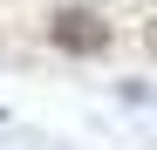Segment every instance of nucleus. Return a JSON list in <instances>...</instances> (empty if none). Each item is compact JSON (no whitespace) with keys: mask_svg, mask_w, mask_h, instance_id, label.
I'll return each instance as SVG.
<instances>
[{"mask_svg":"<svg viewBox=\"0 0 157 150\" xmlns=\"http://www.w3.org/2000/svg\"><path fill=\"white\" fill-rule=\"evenodd\" d=\"M48 41H55L62 55H102V48H109V21H102L96 7H55Z\"/></svg>","mask_w":157,"mask_h":150,"instance_id":"nucleus-1","label":"nucleus"},{"mask_svg":"<svg viewBox=\"0 0 157 150\" xmlns=\"http://www.w3.org/2000/svg\"><path fill=\"white\" fill-rule=\"evenodd\" d=\"M144 41H150V55H157V21H150V28H144Z\"/></svg>","mask_w":157,"mask_h":150,"instance_id":"nucleus-2","label":"nucleus"}]
</instances>
